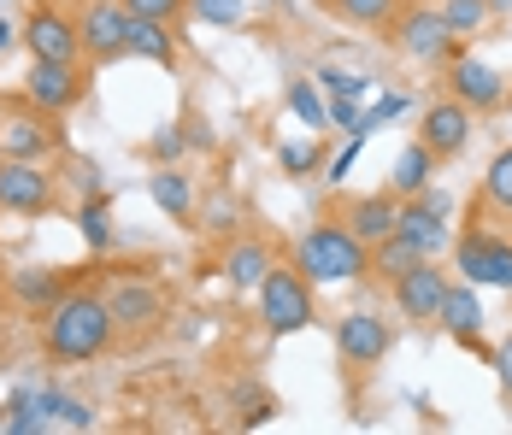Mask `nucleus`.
I'll use <instances>...</instances> for the list:
<instances>
[{
    "instance_id": "nucleus-1",
    "label": "nucleus",
    "mask_w": 512,
    "mask_h": 435,
    "mask_svg": "<svg viewBox=\"0 0 512 435\" xmlns=\"http://www.w3.org/2000/svg\"><path fill=\"white\" fill-rule=\"evenodd\" d=\"M112 336H118V324H112L106 294L71 289L48 312V324H42V353L53 365H89V359H101L112 347Z\"/></svg>"
},
{
    "instance_id": "nucleus-2",
    "label": "nucleus",
    "mask_w": 512,
    "mask_h": 435,
    "mask_svg": "<svg viewBox=\"0 0 512 435\" xmlns=\"http://www.w3.org/2000/svg\"><path fill=\"white\" fill-rule=\"evenodd\" d=\"M301 277H307L312 289L324 283H365L371 277V247L359 242L354 230L342 224V218H330V224H312L307 236L295 242V259H289Z\"/></svg>"
},
{
    "instance_id": "nucleus-3",
    "label": "nucleus",
    "mask_w": 512,
    "mask_h": 435,
    "mask_svg": "<svg viewBox=\"0 0 512 435\" xmlns=\"http://www.w3.org/2000/svg\"><path fill=\"white\" fill-rule=\"evenodd\" d=\"M254 294H259V318H265L271 336H295V330H307L312 318H318L312 283L295 271V265H271Z\"/></svg>"
},
{
    "instance_id": "nucleus-4",
    "label": "nucleus",
    "mask_w": 512,
    "mask_h": 435,
    "mask_svg": "<svg viewBox=\"0 0 512 435\" xmlns=\"http://www.w3.org/2000/svg\"><path fill=\"white\" fill-rule=\"evenodd\" d=\"M389 347H395V330H389L383 312H365V306H359V312H342V318H336V359H342L348 377L377 371Z\"/></svg>"
},
{
    "instance_id": "nucleus-5",
    "label": "nucleus",
    "mask_w": 512,
    "mask_h": 435,
    "mask_svg": "<svg viewBox=\"0 0 512 435\" xmlns=\"http://www.w3.org/2000/svg\"><path fill=\"white\" fill-rule=\"evenodd\" d=\"M395 48L407 53V59H418V65H448L454 53L465 48L460 36L448 30V18L442 12H430V6H412V12H395Z\"/></svg>"
},
{
    "instance_id": "nucleus-6",
    "label": "nucleus",
    "mask_w": 512,
    "mask_h": 435,
    "mask_svg": "<svg viewBox=\"0 0 512 435\" xmlns=\"http://www.w3.org/2000/svg\"><path fill=\"white\" fill-rule=\"evenodd\" d=\"M77 36H83V59L89 65H118L130 53V12H124V0H83Z\"/></svg>"
},
{
    "instance_id": "nucleus-7",
    "label": "nucleus",
    "mask_w": 512,
    "mask_h": 435,
    "mask_svg": "<svg viewBox=\"0 0 512 435\" xmlns=\"http://www.w3.org/2000/svg\"><path fill=\"white\" fill-rule=\"evenodd\" d=\"M454 265L465 271V283L512 294V236H495V230H465V236H454Z\"/></svg>"
},
{
    "instance_id": "nucleus-8",
    "label": "nucleus",
    "mask_w": 512,
    "mask_h": 435,
    "mask_svg": "<svg viewBox=\"0 0 512 435\" xmlns=\"http://www.w3.org/2000/svg\"><path fill=\"white\" fill-rule=\"evenodd\" d=\"M59 200V183L48 177L42 159H0V212H18V218H42Z\"/></svg>"
},
{
    "instance_id": "nucleus-9",
    "label": "nucleus",
    "mask_w": 512,
    "mask_h": 435,
    "mask_svg": "<svg viewBox=\"0 0 512 435\" xmlns=\"http://www.w3.org/2000/svg\"><path fill=\"white\" fill-rule=\"evenodd\" d=\"M59 147H65V130H59V118L42 112V106H24V112H6L0 118V159H42L48 165Z\"/></svg>"
},
{
    "instance_id": "nucleus-10",
    "label": "nucleus",
    "mask_w": 512,
    "mask_h": 435,
    "mask_svg": "<svg viewBox=\"0 0 512 435\" xmlns=\"http://www.w3.org/2000/svg\"><path fill=\"white\" fill-rule=\"evenodd\" d=\"M471 130H477V112L465 106V100H454V95H442V100H430L424 106V118H418V142L430 147L442 165L448 159H460L465 153V142H471Z\"/></svg>"
},
{
    "instance_id": "nucleus-11",
    "label": "nucleus",
    "mask_w": 512,
    "mask_h": 435,
    "mask_svg": "<svg viewBox=\"0 0 512 435\" xmlns=\"http://www.w3.org/2000/svg\"><path fill=\"white\" fill-rule=\"evenodd\" d=\"M24 48L30 59H59V65H77L83 59V36H77V18L71 12H59V6H36L30 18H24Z\"/></svg>"
},
{
    "instance_id": "nucleus-12",
    "label": "nucleus",
    "mask_w": 512,
    "mask_h": 435,
    "mask_svg": "<svg viewBox=\"0 0 512 435\" xmlns=\"http://www.w3.org/2000/svg\"><path fill=\"white\" fill-rule=\"evenodd\" d=\"M24 95L30 106H42V112H71V106H83L89 95V77L77 71V65H59V59H30V77H24Z\"/></svg>"
},
{
    "instance_id": "nucleus-13",
    "label": "nucleus",
    "mask_w": 512,
    "mask_h": 435,
    "mask_svg": "<svg viewBox=\"0 0 512 435\" xmlns=\"http://www.w3.org/2000/svg\"><path fill=\"white\" fill-rule=\"evenodd\" d=\"M448 271L436 265V259H418L401 283H389L395 289V306H401V318H412V324H436L442 318V300H448Z\"/></svg>"
},
{
    "instance_id": "nucleus-14",
    "label": "nucleus",
    "mask_w": 512,
    "mask_h": 435,
    "mask_svg": "<svg viewBox=\"0 0 512 435\" xmlns=\"http://www.w3.org/2000/svg\"><path fill=\"white\" fill-rule=\"evenodd\" d=\"M442 83H448V95H454V100H465L471 112H495V106L507 100V77H501L495 65L471 59L465 48L454 53V59H448V77H442Z\"/></svg>"
},
{
    "instance_id": "nucleus-15",
    "label": "nucleus",
    "mask_w": 512,
    "mask_h": 435,
    "mask_svg": "<svg viewBox=\"0 0 512 435\" xmlns=\"http://www.w3.org/2000/svg\"><path fill=\"white\" fill-rule=\"evenodd\" d=\"M348 230H354L359 242H383V236H395V224H401V194L395 189H377V194H348L342 200V212H336Z\"/></svg>"
},
{
    "instance_id": "nucleus-16",
    "label": "nucleus",
    "mask_w": 512,
    "mask_h": 435,
    "mask_svg": "<svg viewBox=\"0 0 512 435\" xmlns=\"http://www.w3.org/2000/svg\"><path fill=\"white\" fill-rule=\"evenodd\" d=\"M106 306H112V324L124 330V336H148L159 330V318H165V294L154 283H118V289H106Z\"/></svg>"
},
{
    "instance_id": "nucleus-17",
    "label": "nucleus",
    "mask_w": 512,
    "mask_h": 435,
    "mask_svg": "<svg viewBox=\"0 0 512 435\" xmlns=\"http://www.w3.org/2000/svg\"><path fill=\"white\" fill-rule=\"evenodd\" d=\"M436 324L460 341V347H471L477 359L495 365V353L483 347V300H477V283H448V300H442V318Z\"/></svg>"
},
{
    "instance_id": "nucleus-18",
    "label": "nucleus",
    "mask_w": 512,
    "mask_h": 435,
    "mask_svg": "<svg viewBox=\"0 0 512 435\" xmlns=\"http://www.w3.org/2000/svg\"><path fill=\"white\" fill-rule=\"evenodd\" d=\"M148 194H154V206L171 224H195V177H189L183 165H154Z\"/></svg>"
},
{
    "instance_id": "nucleus-19",
    "label": "nucleus",
    "mask_w": 512,
    "mask_h": 435,
    "mask_svg": "<svg viewBox=\"0 0 512 435\" xmlns=\"http://www.w3.org/2000/svg\"><path fill=\"white\" fill-rule=\"evenodd\" d=\"M418 259H430V253L412 242V236H401V230H395V236L371 242V277H377V283H401Z\"/></svg>"
},
{
    "instance_id": "nucleus-20",
    "label": "nucleus",
    "mask_w": 512,
    "mask_h": 435,
    "mask_svg": "<svg viewBox=\"0 0 512 435\" xmlns=\"http://www.w3.org/2000/svg\"><path fill=\"white\" fill-rule=\"evenodd\" d=\"M436 153L424 142H412V147H401V159H395V171H389V189L401 194V200H412V194H424L430 189V177H436Z\"/></svg>"
},
{
    "instance_id": "nucleus-21",
    "label": "nucleus",
    "mask_w": 512,
    "mask_h": 435,
    "mask_svg": "<svg viewBox=\"0 0 512 435\" xmlns=\"http://www.w3.org/2000/svg\"><path fill=\"white\" fill-rule=\"evenodd\" d=\"M395 230H401V236H412V242L424 247L430 259H436L442 247L454 242V236H448V224H442V212H430V206H424L418 194H412L407 206H401V224H395Z\"/></svg>"
},
{
    "instance_id": "nucleus-22",
    "label": "nucleus",
    "mask_w": 512,
    "mask_h": 435,
    "mask_svg": "<svg viewBox=\"0 0 512 435\" xmlns=\"http://www.w3.org/2000/svg\"><path fill=\"white\" fill-rule=\"evenodd\" d=\"M271 265H277V259H271V247L265 242H236L230 253H224V277H230V289H259Z\"/></svg>"
},
{
    "instance_id": "nucleus-23",
    "label": "nucleus",
    "mask_w": 512,
    "mask_h": 435,
    "mask_svg": "<svg viewBox=\"0 0 512 435\" xmlns=\"http://www.w3.org/2000/svg\"><path fill=\"white\" fill-rule=\"evenodd\" d=\"M130 53H136V59H154V65H171V59H177L171 24H159V18H130Z\"/></svg>"
},
{
    "instance_id": "nucleus-24",
    "label": "nucleus",
    "mask_w": 512,
    "mask_h": 435,
    "mask_svg": "<svg viewBox=\"0 0 512 435\" xmlns=\"http://www.w3.org/2000/svg\"><path fill=\"white\" fill-rule=\"evenodd\" d=\"M12 294H18L24 306H36V312H53L71 289L59 283V271H12Z\"/></svg>"
},
{
    "instance_id": "nucleus-25",
    "label": "nucleus",
    "mask_w": 512,
    "mask_h": 435,
    "mask_svg": "<svg viewBox=\"0 0 512 435\" xmlns=\"http://www.w3.org/2000/svg\"><path fill=\"white\" fill-rule=\"evenodd\" d=\"M342 24H354V30H389L395 24V12H401V0H324Z\"/></svg>"
},
{
    "instance_id": "nucleus-26",
    "label": "nucleus",
    "mask_w": 512,
    "mask_h": 435,
    "mask_svg": "<svg viewBox=\"0 0 512 435\" xmlns=\"http://www.w3.org/2000/svg\"><path fill=\"white\" fill-rule=\"evenodd\" d=\"M53 430V412L42 406V388H18L12 406H6V435H36Z\"/></svg>"
},
{
    "instance_id": "nucleus-27",
    "label": "nucleus",
    "mask_w": 512,
    "mask_h": 435,
    "mask_svg": "<svg viewBox=\"0 0 512 435\" xmlns=\"http://www.w3.org/2000/svg\"><path fill=\"white\" fill-rule=\"evenodd\" d=\"M77 230H83L89 253H112V212H106V194H89V200L77 206Z\"/></svg>"
},
{
    "instance_id": "nucleus-28",
    "label": "nucleus",
    "mask_w": 512,
    "mask_h": 435,
    "mask_svg": "<svg viewBox=\"0 0 512 435\" xmlns=\"http://www.w3.org/2000/svg\"><path fill=\"white\" fill-rule=\"evenodd\" d=\"M436 12L448 18V30H454L460 42H471V36H477V30H483V24L495 18V12H489V0H442Z\"/></svg>"
},
{
    "instance_id": "nucleus-29",
    "label": "nucleus",
    "mask_w": 512,
    "mask_h": 435,
    "mask_svg": "<svg viewBox=\"0 0 512 435\" xmlns=\"http://www.w3.org/2000/svg\"><path fill=\"white\" fill-rule=\"evenodd\" d=\"M283 100H289V112H295V118H301L307 130H324V124H330V106H324V95L312 89V77H295Z\"/></svg>"
},
{
    "instance_id": "nucleus-30",
    "label": "nucleus",
    "mask_w": 512,
    "mask_h": 435,
    "mask_svg": "<svg viewBox=\"0 0 512 435\" xmlns=\"http://www.w3.org/2000/svg\"><path fill=\"white\" fill-rule=\"evenodd\" d=\"M277 165H283L289 177L324 171V130H318V142H277Z\"/></svg>"
},
{
    "instance_id": "nucleus-31",
    "label": "nucleus",
    "mask_w": 512,
    "mask_h": 435,
    "mask_svg": "<svg viewBox=\"0 0 512 435\" xmlns=\"http://www.w3.org/2000/svg\"><path fill=\"white\" fill-rule=\"evenodd\" d=\"M483 200L501 206V212H512V147H501V153L489 159V171H483Z\"/></svg>"
},
{
    "instance_id": "nucleus-32",
    "label": "nucleus",
    "mask_w": 512,
    "mask_h": 435,
    "mask_svg": "<svg viewBox=\"0 0 512 435\" xmlns=\"http://www.w3.org/2000/svg\"><path fill=\"white\" fill-rule=\"evenodd\" d=\"M236 406H242V424H248V430H259V424L277 418V400H271L259 383H236Z\"/></svg>"
},
{
    "instance_id": "nucleus-33",
    "label": "nucleus",
    "mask_w": 512,
    "mask_h": 435,
    "mask_svg": "<svg viewBox=\"0 0 512 435\" xmlns=\"http://www.w3.org/2000/svg\"><path fill=\"white\" fill-rule=\"evenodd\" d=\"M42 406L53 412V424H65V430H89V424H95V412H89L83 400H71V394H53V388H42Z\"/></svg>"
},
{
    "instance_id": "nucleus-34",
    "label": "nucleus",
    "mask_w": 512,
    "mask_h": 435,
    "mask_svg": "<svg viewBox=\"0 0 512 435\" xmlns=\"http://www.w3.org/2000/svg\"><path fill=\"white\" fill-rule=\"evenodd\" d=\"M242 0H189V18L195 24H212V30H230V24H242Z\"/></svg>"
},
{
    "instance_id": "nucleus-35",
    "label": "nucleus",
    "mask_w": 512,
    "mask_h": 435,
    "mask_svg": "<svg viewBox=\"0 0 512 435\" xmlns=\"http://www.w3.org/2000/svg\"><path fill=\"white\" fill-rule=\"evenodd\" d=\"M183 153H189V136H183V124H165L148 136V159L154 165H183Z\"/></svg>"
},
{
    "instance_id": "nucleus-36",
    "label": "nucleus",
    "mask_w": 512,
    "mask_h": 435,
    "mask_svg": "<svg viewBox=\"0 0 512 435\" xmlns=\"http://www.w3.org/2000/svg\"><path fill=\"white\" fill-rule=\"evenodd\" d=\"M124 12H130V18H159V24H177V18H189V0H124Z\"/></svg>"
},
{
    "instance_id": "nucleus-37",
    "label": "nucleus",
    "mask_w": 512,
    "mask_h": 435,
    "mask_svg": "<svg viewBox=\"0 0 512 435\" xmlns=\"http://www.w3.org/2000/svg\"><path fill=\"white\" fill-rule=\"evenodd\" d=\"M312 83H324V89H330V95H365V89H371V83H365V77H359V71H342V65H318V77H312Z\"/></svg>"
},
{
    "instance_id": "nucleus-38",
    "label": "nucleus",
    "mask_w": 512,
    "mask_h": 435,
    "mask_svg": "<svg viewBox=\"0 0 512 435\" xmlns=\"http://www.w3.org/2000/svg\"><path fill=\"white\" fill-rule=\"evenodd\" d=\"M359 118H365V112H359V100H354V95H336V100H330V124H342V130H359Z\"/></svg>"
},
{
    "instance_id": "nucleus-39",
    "label": "nucleus",
    "mask_w": 512,
    "mask_h": 435,
    "mask_svg": "<svg viewBox=\"0 0 512 435\" xmlns=\"http://www.w3.org/2000/svg\"><path fill=\"white\" fill-rule=\"evenodd\" d=\"M371 142V136H359L354 130V142L342 147V153H336V165H330V183H342V177H348V171H354V159H359V147Z\"/></svg>"
},
{
    "instance_id": "nucleus-40",
    "label": "nucleus",
    "mask_w": 512,
    "mask_h": 435,
    "mask_svg": "<svg viewBox=\"0 0 512 435\" xmlns=\"http://www.w3.org/2000/svg\"><path fill=\"white\" fill-rule=\"evenodd\" d=\"M236 224V200H218L212 212H206V230H230Z\"/></svg>"
},
{
    "instance_id": "nucleus-41",
    "label": "nucleus",
    "mask_w": 512,
    "mask_h": 435,
    "mask_svg": "<svg viewBox=\"0 0 512 435\" xmlns=\"http://www.w3.org/2000/svg\"><path fill=\"white\" fill-rule=\"evenodd\" d=\"M495 371H501V388H507V400H512V341L495 353Z\"/></svg>"
},
{
    "instance_id": "nucleus-42",
    "label": "nucleus",
    "mask_w": 512,
    "mask_h": 435,
    "mask_svg": "<svg viewBox=\"0 0 512 435\" xmlns=\"http://www.w3.org/2000/svg\"><path fill=\"white\" fill-rule=\"evenodd\" d=\"M489 12H512V0H489Z\"/></svg>"
},
{
    "instance_id": "nucleus-43",
    "label": "nucleus",
    "mask_w": 512,
    "mask_h": 435,
    "mask_svg": "<svg viewBox=\"0 0 512 435\" xmlns=\"http://www.w3.org/2000/svg\"><path fill=\"white\" fill-rule=\"evenodd\" d=\"M6 42H12V24H0V48H6Z\"/></svg>"
},
{
    "instance_id": "nucleus-44",
    "label": "nucleus",
    "mask_w": 512,
    "mask_h": 435,
    "mask_svg": "<svg viewBox=\"0 0 512 435\" xmlns=\"http://www.w3.org/2000/svg\"><path fill=\"white\" fill-rule=\"evenodd\" d=\"M0 435H6V406H0Z\"/></svg>"
}]
</instances>
